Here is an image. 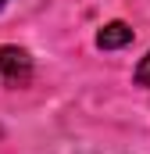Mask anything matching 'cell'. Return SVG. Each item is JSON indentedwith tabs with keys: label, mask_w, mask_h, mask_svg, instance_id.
I'll return each mask as SVG.
<instances>
[{
	"label": "cell",
	"mask_w": 150,
	"mask_h": 154,
	"mask_svg": "<svg viewBox=\"0 0 150 154\" xmlns=\"http://www.w3.org/2000/svg\"><path fill=\"white\" fill-rule=\"evenodd\" d=\"M32 79V57L22 47H0V82L25 86Z\"/></svg>",
	"instance_id": "1"
},
{
	"label": "cell",
	"mask_w": 150,
	"mask_h": 154,
	"mask_svg": "<svg viewBox=\"0 0 150 154\" xmlns=\"http://www.w3.org/2000/svg\"><path fill=\"white\" fill-rule=\"evenodd\" d=\"M125 43H132V29L125 22H107L100 32H97V47L100 50H122Z\"/></svg>",
	"instance_id": "2"
},
{
	"label": "cell",
	"mask_w": 150,
	"mask_h": 154,
	"mask_svg": "<svg viewBox=\"0 0 150 154\" xmlns=\"http://www.w3.org/2000/svg\"><path fill=\"white\" fill-rule=\"evenodd\" d=\"M136 82L150 86V50H147V57H140V65H136Z\"/></svg>",
	"instance_id": "3"
},
{
	"label": "cell",
	"mask_w": 150,
	"mask_h": 154,
	"mask_svg": "<svg viewBox=\"0 0 150 154\" xmlns=\"http://www.w3.org/2000/svg\"><path fill=\"white\" fill-rule=\"evenodd\" d=\"M4 4H7V0H0V7H4Z\"/></svg>",
	"instance_id": "4"
}]
</instances>
